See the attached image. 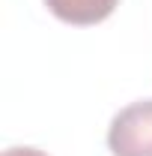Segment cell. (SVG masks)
I'll return each mask as SVG.
<instances>
[{"label": "cell", "mask_w": 152, "mask_h": 156, "mask_svg": "<svg viewBox=\"0 0 152 156\" xmlns=\"http://www.w3.org/2000/svg\"><path fill=\"white\" fill-rule=\"evenodd\" d=\"M3 156H48V153H42L36 147H9Z\"/></svg>", "instance_id": "3957f363"}, {"label": "cell", "mask_w": 152, "mask_h": 156, "mask_svg": "<svg viewBox=\"0 0 152 156\" xmlns=\"http://www.w3.org/2000/svg\"><path fill=\"white\" fill-rule=\"evenodd\" d=\"M119 0H45V6L66 24H98L116 9Z\"/></svg>", "instance_id": "7a4b0ae2"}, {"label": "cell", "mask_w": 152, "mask_h": 156, "mask_svg": "<svg viewBox=\"0 0 152 156\" xmlns=\"http://www.w3.org/2000/svg\"><path fill=\"white\" fill-rule=\"evenodd\" d=\"M114 156H152V99H140L116 111L107 129Z\"/></svg>", "instance_id": "6da1fadb"}]
</instances>
